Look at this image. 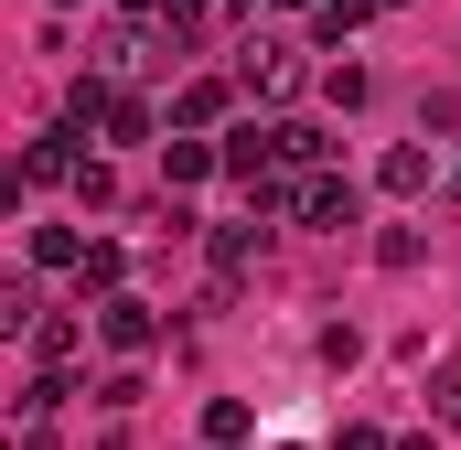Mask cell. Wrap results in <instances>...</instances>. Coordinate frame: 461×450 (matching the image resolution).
Listing matches in <instances>:
<instances>
[{
    "label": "cell",
    "mask_w": 461,
    "mask_h": 450,
    "mask_svg": "<svg viewBox=\"0 0 461 450\" xmlns=\"http://www.w3.org/2000/svg\"><path fill=\"white\" fill-rule=\"evenodd\" d=\"M312 354H322V364H354V354H365V333H354V322H322V343H312Z\"/></svg>",
    "instance_id": "obj_20"
},
{
    "label": "cell",
    "mask_w": 461,
    "mask_h": 450,
    "mask_svg": "<svg viewBox=\"0 0 461 450\" xmlns=\"http://www.w3.org/2000/svg\"><path fill=\"white\" fill-rule=\"evenodd\" d=\"M215 172H226V140H183V129L161 140V194H194V183H215Z\"/></svg>",
    "instance_id": "obj_9"
},
{
    "label": "cell",
    "mask_w": 461,
    "mask_h": 450,
    "mask_svg": "<svg viewBox=\"0 0 461 450\" xmlns=\"http://www.w3.org/2000/svg\"><path fill=\"white\" fill-rule=\"evenodd\" d=\"M108 204H118V172L86 150V172H76V215H108Z\"/></svg>",
    "instance_id": "obj_17"
},
{
    "label": "cell",
    "mask_w": 461,
    "mask_h": 450,
    "mask_svg": "<svg viewBox=\"0 0 461 450\" xmlns=\"http://www.w3.org/2000/svg\"><path fill=\"white\" fill-rule=\"evenodd\" d=\"M419 257H429V236H419V225H386V236H375V268H397V279H408Z\"/></svg>",
    "instance_id": "obj_16"
},
{
    "label": "cell",
    "mask_w": 461,
    "mask_h": 450,
    "mask_svg": "<svg viewBox=\"0 0 461 450\" xmlns=\"http://www.w3.org/2000/svg\"><path fill=\"white\" fill-rule=\"evenodd\" d=\"M97 343H108L118 364H140V354L161 343V311H150L140 290H118V301H97Z\"/></svg>",
    "instance_id": "obj_5"
},
{
    "label": "cell",
    "mask_w": 461,
    "mask_h": 450,
    "mask_svg": "<svg viewBox=\"0 0 461 450\" xmlns=\"http://www.w3.org/2000/svg\"><path fill=\"white\" fill-rule=\"evenodd\" d=\"M108 140H161V108H150V97H118V118H108Z\"/></svg>",
    "instance_id": "obj_18"
},
{
    "label": "cell",
    "mask_w": 461,
    "mask_h": 450,
    "mask_svg": "<svg viewBox=\"0 0 461 450\" xmlns=\"http://www.w3.org/2000/svg\"><path fill=\"white\" fill-rule=\"evenodd\" d=\"M97 450H129V440H97Z\"/></svg>",
    "instance_id": "obj_26"
},
{
    "label": "cell",
    "mask_w": 461,
    "mask_h": 450,
    "mask_svg": "<svg viewBox=\"0 0 461 450\" xmlns=\"http://www.w3.org/2000/svg\"><path fill=\"white\" fill-rule=\"evenodd\" d=\"M268 140H279V172H290V183L333 172V129H322V118H268Z\"/></svg>",
    "instance_id": "obj_7"
},
{
    "label": "cell",
    "mask_w": 461,
    "mask_h": 450,
    "mask_svg": "<svg viewBox=\"0 0 461 450\" xmlns=\"http://www.w3.org/2000/svg\"><path fill=\"white\" fill-rule=\"evenodd\" d=\"M86 247H97L86 225H32V236H22V257H32V268H54V279H76V268H86Z\"/></svg>",
    "instance_id": "obj_11"
},
{
    "label": "cell",
    "mask_w": 461,
    "mask_h": 450,
    "mask_svg": "<svg viewBox=\"0 0 461 450\" xmlns=\"http://www.w3.org/2000/svg\"><path fill=\"white\" fill-rule=\"evenodd\" d=\"M301 86H322V76L301 65V43H247V54H236V97H258V108H290Z\"/></svg>",
    "instance_id": "obj_1"
},
{
    "label": "cell",
    "mask_w": 461,
    "mask_h": 450,
    "mask_svg": "<svg viewBox=\"0 0 461 450\" xmlns=\"http://www.w3.org/2000/svg\"><path fill=\"white\" fill-rule=\"evenodd\" d=\"M429 429H461V364L429 375Z\"/></svg>",
    "instance_id": "obj_19"
},
{
    "label": "cell",
    "mask_w": 461,
    "mask_h": 450,
    "mask_svg": "<svg viewBox=\"0 0 461 450\" xmlns=\"http://www.w3.org/2000/svg\"><path fill=\"white\" fill-rule=\"evenodd\" d=\"M333 450H397V440H386L375 418H344V429H333Z\"/></svg>",
    "instance_id": "obj_21"
},
{
    "label": "cell",
    "mask_w": 461,
    "mask_h": 450,
    "mask_svg": "<svg viewBox=\"0 0 461 450\" xmlns=\"http://www.w3.org/2000/svg\"><path fill=\"white\" fill-rule=\"evenodd\" d=\"M226 108H236V76H183L172 86V129L183 140H226Z\"/></svg>",
    "instance_id": "obj_3"
},
{
    "label": "cell",
    "mask_w": 461,
    "mask_h": 450,
    "mask_svg": "<svg viewBox=\"0 0 461 450\" xmlns=\"http://www.w3.org/2000/svg\"><path fill=\"white\" fill-rule=\"evenodd\" d=\"M397 450H440V429H397Z\"/></svg>",
    "instance_id": "obj_23"
},
{
    "label": "cell",
    "mask_w": 461,
    "mask_h": 450,
    "mask_svg": "<svg viewBox=\"0 0 461 450\" xmlns=\"http://www.w3.org/2000/svg\"><path fill=\"white\" fill-rule=\"evenodd\" d=\"M365 97H375V76H365V65H354V54H344V65H322V108H365Z\"/></svg>",
    "instance_id": "obj_14"
},
{
    "label": "cell",
    "mask_w": 461,
    "mask_h": 450,
    "mask_svg": "<svg viewBox=\"0 0 461 450\" xmlns=\"http://www.w3.org/2000/svg\"><path fill=\"white\" fill-rule=\"evenodd\" d=\"M451 194H461V161H451Z\"/></svg>",
    "instance_id": "obj_25"
},
{
    "label": "cell",
    "mask_w": 461,
    "mask_h": 450,
    "mask_svg": "<svg viewBox=\"0 0 461 450\" xmlns=\"http://www.w3.org/2000/svg\"><path fill=\"white\" fill-rule=\"evenodd\" d=\"M76 172H86V150H76L65 118H54L43 140H22V194H76Z\"/></svg>",
    "instance_id": "obj_2"
},
{
    "label": "cell",
    "mask_w": 461,
    "mask_h": 450,
    "mask_svg": "<svg viewBox=\"0 0 461 450\" xmlns=\"http://www.w3.org/2000/svg\"><path fill=\"white\" fill-rule=\"evenodd\" d=\"M76 290H86V301H118V290H129V247H118V236H97V247H86Z\"/></svg>",
    "instance_id": "obj_13"
},
{
    "label": "cell",
    "mask_w": 461,
    "mask_h": 450,
    "mask_svg": "<svg viewBox=\"0 0 461 450\" xmlns=\"http://www.w3.org/2000/svg\"><path fill=\"white\" fill-rule=\"evenodd\" d=\"M268 236H279V225H268V215H236V225H204V257H215V290H236V279H247V268L268 257Z\"/></svg>",
    "instance_id": "obj_4"
},
{
    "label": "cell",
    "mask_w": 461,
    "mask_h": 450,
    "mask_svg": "<svg viewBox=\"0 0 461 450\" xmlns=\"http://www.w3.org/2000/svg\"><path fill=\"white\" fill-rule=\"evenodd\" d=\"M247 429H258L247 397H215V408H204V450H247Z\"/></svg>",
    "instance_id": "obj_15"
},
{
    "label": "cell",
    "mask_w": 461,
    "mask_h": 450,
    "mask_svg": "<svg viewBox=\"0 0 461 450\" xmlns=\"http://www.w3.org/2000/svg\"><path fill=\"white\" fill-rule=\"evenodd\" d=\"M354 215H365V194H354L344 172H312V183H301V225H322V236H344Z\"/></svg>",
    "instance_id": "obj_10"
},
{
    "label": "cell",
    "mask_w": 461,
    "mask_h": 450,
    "mask_svg": "<svg viewBox=\"0 0 461 450\" xmlns=\"http://www.w3.org/2000/svg\"><path fill=\"white\" fill-rule=\"evenodd\" d=\"M290 450H301V440H290Z\"/></svg>",
    "instance_id": "obj_27"
},
{
    "label": "cell",
    "mask_w": 461,
    "mask_h": 450,
    "mask_svg": "<svg viewBox=\"0 0 461 450\" xmlns=\"http://www.w3.org/2000/svg\"><path fill=\"white\" fill-rule=\"evenodd\" d=\"M54 11H86V0H54Z\"/></svg>",
    "instance_id": "obj_24"
},
{
    "label": "cell",
    "mask_w": 461,
    "mask_h": 450,
    "mask_svg": "<svg viewBox=\"0 0 461 450\" xmlns=\"http://www.w3.org/2000/svg\"><path fill=\"white\" fill-rule=\"evenodd\" d=\"M375 11H386V0H312L301 22H312V43H354V32H365Z\"/></svg>",
    "instance_id": "obj_12"
},
{
    "label": "cell",
    "mask_w": 461,
    "mask_h": 450,
    "mask_svg": "<svg viewBox=\"0 0 461 450\" xmlns=\"http://www.w3.org/2000/svg\"><path fill=\"white\" fill-rule=\"evenodd\" d=\"M22 343H32V375H76V364H86V322H76V311H43Z\"/></svg>",
    "instance_id": "obj_8"
},
{
    "label": "cell",
    "mask_w": 461,
    "mask_h": 450,
    "mask_svg": "<svg viewBox=\"0 0 461 450\" xmlns=\"http://www.w3.org/2000/svg\"><path fill=\"white\" fill-rule=\"evenodd\" d=\"M118 11H129V22H161V11H172V0H118Z\"/></svg>",
    "instance_id": "obj_22"
},
{
    "label": "cell",
    "mask_w": 461,
    "mask_h": 450,
    "mask_svg": "<svg viewBox=\"0 0 461 450\" xmlns=\"http://www.w3.org/2000/svg\"><path fill=\"white\" fill-rule=\"evenodd\" d=\"M375 183H386L397 204H419L429 183H451V172H440V140H386V161H375Z\"/></svg>",
    "instance_id": "obj_6"
}]
</instances>
